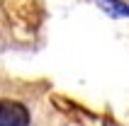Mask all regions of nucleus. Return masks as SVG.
Here are the masks:
<instances>
[{
    "instance_id": "f257e3e1",
    "label": "nucleus",
    "mask_w": 129,
    "mask_h": 126,
    "mask_svg": "<svg viewBox=\"0 0 129 126\" xmlns=\"http://www.w3.org/2000/svg\"><path fill=\"white\" fill-rule=\"evenodd\" d=\"M0 126H29V109L22 102L0 99Z\"/></svg>"
},
{
    "instance_id": "f03ea898",
    "label": "nucleus",
    "mask_w": 129,
    "mask_h": 126,
    "mask_svg": "<svg viewBox=\"0 0 129 126\" xmlns=\"http://www.w3.org/2000/svg\"><path fill=\"white\" fill-rule=\"evenodd\" d=\"M102 12L112 15V17H129V5L124 0H98Z\"/></svg>"
}]
</instances>
